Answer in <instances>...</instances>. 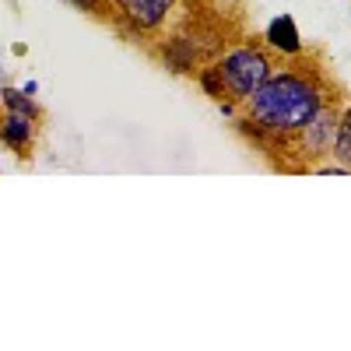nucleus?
<instances>
[{
	"label": "nucleus",
	"instance_id": "nucleus-7",
	"mask_svg": "<svg viewBox=\"0 0 351 351\" xmlns=\"http://www.w3.org/2000/svg\"><path fill=\"white\" fill-rule=\"evenodd\" d=\"M162 60H165V67L176 71V74H190V71L197 67V46L186 43V39H172V43L162 49Z\"/></svg>",
	"mask_w": 351,
	"mask_h": 351
},
{
	"label": "nucleus",
	"instance_id": "nucleus-5",
	"mask_svg": "<svg viewBox=\"0 0 351 351\" xmlns=\"http://www.w3.org/2000/svg\"><path fill=\"white\" fill-rule=\"evenodd\" d=\"M36 123L39 116H28V112H4V123H0V141L8 144L14 155H28L32 152V141H36Z\"/></svg>",
	"mask_w": 351,
	"mask_h": 351
},
{
	"label": "nucleus",
	"instance_id": "nucleus-11",
	"mask_svg": "<svg viewBox=\"0 0 351 351\" xmlns=\"http://www.w3.org/2000/svg\"><path fill=\"white\" fill-rule=\"evenodd\" d=\"M309 172H319V176H351V169L344 162H337V158L334 162H324V165H313Z\"/></svg>",
	"mask_w": 351,
	"mask_h": 351
},
{
	"label": "nucleus",
	"instance_id": "nucleus-1",
	"mask_svg": "<svg viewBox=\"0 0 351 351\" xmlns=\"http://www.w3.org/2000/svg\"><path fill=\"white\" fill-rule=\"evenodd\" d=\"M327 106V92L316 74H306L299 67L274 71L263 81L260 92H253L243 102V123L256 137L291 141L313 116Z\"/></svg>",
	"mask_w": 351,
	"mask_h": 351
},
{
	"label": "nucleus",
	"instance_id": "nucleus-3",
	"mask_svg": "<svg viewBox=\"0 0 351 351\" xmlns=\"http://www.w3.org/2000/svg\"><path fill=\"white\" fill-rule=\"evenodd\" d=\"M337 130H341V112L327 102L324 109H319L313 120L291 137L295 141V148L309 158V169L316 165V158H327V155H334V144H337Z\"/></svg>",
	"mask_w": 351,
	"mask_h": 351
},
{
	"label": "nucleus",
	"instance_id": "nucleus-12",
	"mask_svg": "<svg viewBox=\"0 0 351 351\" xmlns=\"http://www.w3.org/2000/svg\"><path fill=\"white\" fill-rule=\"evenodd\" d=\"M67 4L84 11V14H102L106 11V0H67Z\"/></svg>",
	"mask_w": 351,
	"mask_h": 351
},
{
	"label": "nucleus",
	"instance_id": "nucleus-8",
	"mask_svg": "<svg viewBox=\"0 0 351 351\" xmlns=\"http://www.w3.org/2000/svg\"><path fill=\"white\" fill-rule=\"evenodd\" d=\"M337 162H344L351 169V109L341 112V130H337V144H334V155Z\"/></svg>",
	"mask_w": 351,
	"mask_h": 351
},
{
	"label": "nucleus",
	"instance_id": "nucleus-6",
	"mask_svg": "<svg viewBox=\"0 0 351 351\" xmlns=\"http://www.w3.org/2000/svg\"><path fill=\"white\" fill-rule=\"evenodd\" d=\"M263 43L281 56H302V36H299V25L291 14H278L267 25V32H263Z\"/></svg>",
	"mask_w": 351,
	"mask_h": 351
},
{
	"label": "nucleus",
	"instance_id": "nucleus-4",
	"mask_svg": "<svg viewBox=\"0 0 351 351\" xmlns=\"http://www.w3.org/2000/svg\"><path fill=\"white\" fill-rule=\"evenodd\" d=\"M120 21L137 36H148L155 28H162L176 8V0H112Z\"/></svg>",
	"mask_w": 351,
	"mask_h": 351
},
{
	"label": "nucleus",
	"instance_id": "nucleus-10",
	"mask_svg": "<svg viewBox=\"0 0 351 351\" xmlns=\"http://www.w3.org/2000/svg\"><path fill=\"white\" fill-rule=\"evenodd\" d=\"M200 84H204V92H208L211 99H225V95H228V88H225V77H221L218 64L208 67V71H200Z\"/></svg>",
	"mask_w": 351,
	"mask_h": 351
},
{
	"label": "nucleus",
	"instance_id": "nucleus-2",
	"mask_svg": "<svg viewBox=\"0 0 351 351\" xmlns=\"http://www.w3.org/2000/svg\"><path fill=\"white\" fill-rule=\"evenodd\" d=\"M218 71L225 77V88L236 102H246L253 92H260L263 81L274 74L271 56L260 46H232L218 56Z\"/></svg>",
	"mask_w": 351,
	"mask_h": 351
},
{
	"label": "nucleus",
	"instance_id": "nucleus-9",
	"mask_svg": "<svg viewBox=\"0 0 351 351\" xmlns=\"http://www.w3.org/2000/svg\"><path fill=\"white\" fill-rule=\"evenodd\" d=\"M4 109L11 112H28V116H39V106L32 102V95L25 92V88H4Z\"/></svg>",
	"mask_w": 351,
	"mask_h": 351
}]
</instances>
